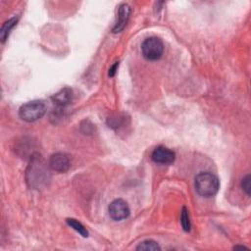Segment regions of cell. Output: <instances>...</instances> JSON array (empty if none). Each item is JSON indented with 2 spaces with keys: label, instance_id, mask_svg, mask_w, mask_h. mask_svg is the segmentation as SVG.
I'll return each instance as SVG.
<instances>
[{
  "label": "cell",
  "instance_id": "cell-6",
  "mask_svg": "<svg viewBox=\"0 0 251 251\" xmlns=\"http://www.w3.org/2000/svg\"><path fill=\"white\" fill-rule=\"evenodd\" d=\"M48 165L55 172L65 173L70 169L71 161L67 154L62 152H57L51 155Z\"/></svg>",
  "mask_w": 251,
  "mask_h": 251
},
{
  "label": "cell",
  "instance_id": "cell-5",
  "mask_svg": "<svg viewBox=\"0 0 251 251\" xmlns=\"http://www.w3.org/2000/svg\"><path fill=\"white\" fill-rule=\"evenodd\" d=\"M109 216L114 221H123L129 216L130 210L127 203L119 198L112 201L108 207Z\"/></svg>",
  "mask_w": 251,
  "mask_h": 251
},
{
  "label": "cell",
  "instance_id": "cell-9",
  "mask_svg": "<svg viewBox=\"0 0 251 251\" xmlns=\"http://www.w3.org/2000/svg\"><path fill=\"white\" fill-rule=\"evenodd\" d=\"M52 101L59 107H65L69 105L73 99V91L69 87H64L56 92L52 97Z\"/></svg>",
  "mask_w": 251,
  "mask_h": 251
},
{
  "label": "cell",
  "instance_id": "cell-1",
  "mask_svg": "<svg viewBox=\"0 0 251 251\" xmlns=\"http://www.w3.org/2000/svg\"><path fill=\"white\" fill-rule=\"evenodd\" d=\"M50 179L49 167L45 161L39 154H32L25 171V181L27 185L32 189L40 190L48 186Z\"/></svg>",
  "mask_w": 251,
  "mask_h": 251
},
{
  "label": "cell",
  "instance_id": "cell-13",
  "mask_svg": "<svg viewBox=\"0 0 251 251\" xmlns=\"http://www.w3.org/2000/svg\"><path fill=\"white\" fill-rule=\"evenodd\" d=\"M180 224L184 231H189L191 227L190 220H189V215H188V210L185 207H182L181 213H180Z\"/></svg>",
  "mask_w": 251,
  "mask_h": 251
},
{
  "label": "cell",
  "instance_id": "cell-4",
  "mask_svg": "<svg viewBox=\"0 0 251 251\" xmlns=\"http://www.w3.org/2000/svg\"><path fill=\"white\" fill-rule=\"evenodd\" d=\"M141 52L143 57L149 61L159 60L164 52V45L160 38L151 36L146 38L141 44Z\"/></svg>",
  "mask_w": 251,
  "mask_h": 251
},
{
  "label": "cell",
  "instance_id": "cell-15",
  "mask_svg": "<svg viewBox=\"0 0 251 251\" xmlns=\"http://www.w3.org/2000/svg\"><path fill=\"white\" fill-rule=\"evenodd\" d=\"M118 67H119V62H115V64L111 66V68L109 69V73H108L109 76H111V77H112V76H114V75H115V74L117 73Z\"/></svg>",
  "mask_w": 251,
  "mask_h": 251
},
{
  "label": "cell",
  "instance_id": "cell-7",
  "mask_svg": "<svg viewBox=\"0 0 251 251\" xmlns=\"http://www.w3.org/2000/svg\"><path fill=\"white\" fill-rule=\"evenodd\" d=\"M151 158L154 162L158 164H172L175 161L176 154L171 149L165 147V146H158L156 147L152 154Z\"/></svg>",
  "mask_w": 251,
  "mask_h": 251
},
{
  "label": "cell",
  "instance_id": "cell-10",
  "mask_svg": "<svg viewBox=\"0 0 251 251\" xmlns=\"http://www.w3.org/2000/svg\"><path fill=\"white\" fill-rule=\"evenodd\" d=\"M17 22H18V18L17 17H13L11 19H9L8 21H6L2 26H1V29H0V39L2 41V43H4L6 41V39L8 38L9 36V33L10 31L12 30V28L17 25Z\"/></svg>",
  "mask_w": 251,
  "mask_h": 251
},
{
  "label": "cell",
  "instance_id": "cell-11",
  "mask_svg": "<svg viewBox=\"0 0 251 251\" xmlns=\"http://www.w3.org/2000/svg\"><path fill=\"white\" fill-rule=\"evenodd\" d=\"M66 222L69 226H71L73 229H75L76 232H78L81 236H83V237L88 236V231H87L86 227L80 222L76 221L75 219H72V218L67 219Z\"/></svg>",
  "mask_w": 251,
  "mask_h": 251
},
{
  "label": "cell",
  "instance_id": "cell-3",
  "mask_svg": "<svg viewBox=\"0 0 251 251\" xmlns=\"http://www.w3.org/2000/svg\"><path fill=\"white\" fill-rule=\"evenodd\" d=\"M46 112V106L41 100H32L23 106L19 110L20 118L27 123L35 122L42 118Z\"/></svg>",
  "mask_w": 251,
  "mask_h": 251
},
{
  "label": "cell",
  "instance_id": "cell-2",
  "mask_svg": "<svg viewBox=\"0 0 251 251\" xmlns=\"http://www.w3.org/2000/svg\"><path fill=\"white\" fill-rule=\"evenodd\" d=\"M195 189L203 197H212L220 188L219 178L212 173L201 172L195 177Z\"/></svg>",
  "mask_w": 251,
  "mask_h": 251
},
{
  "label": "cell",
  "instance_id": "cell-12",
  "mask_svg": "<svg viewBox=\"0 0 251 251\" xmlns=\"http://www.w3.org/2000/svg\"><path fill=\"white\" fill-rule=\"evenodd\" d=\"M136 250H142V251H160L161 247L160 245L152 240V239H147L138 244L136 247Z\"/></svg>",
  "mask_w": 251,
  "mask_h": 251
},
{
  "label": "cell",
  "instance_id": "cell-14",
  "mask_svg": "<svg viewBox=\"0 0 251 251\" xmlns=\"http://www.w3.org/2000/svg\"><path fill=\"white\" fill-rule=\"evenodd\" d=\"M241 188L246 193L247 196H250V192H251V178H250V175H246L242 178V180H241Z\"/></svg>",
  "mask_w": 251,
  "mask_h": 251
},
{
  "label": "cell",
  "instance_id": "cell-8",
  "mask_svg": "<svg viewBox=\"0 0 251 251\" xmlns=\"http://www.w3.org/2000/svg\"><path fill=\"white\" fill-rule=\"evenodd\" d=\"M129 15H130V7L126 3L120 5V7L118 9L117 20H116L115 25L113 27V32L117 33V32L122 31L125 28V26L127 24V21L129 19Z\"/></svg>",
  "mask_w": 251,
  "mask_h": 251
}]
</instances>
